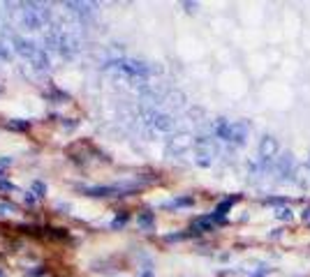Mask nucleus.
<instances>
[{
    "label": "nucleus",
    "instance_id": "1",
    "mask_svg": "<svg viewBox=\"0 0 310 277\" xmlns=\"http://www.w3.org/2000/svg\"><path fill=\"white\" fill-rule=\"evenodd\" d=\"M213 132L220 141L232 143L236 148H243L248 143L250 136V123L248 120H225L220 118L215 125H213Z\"/></svg>",
    "mask_w": 310,
    "mask_h": 277
},
{
    "label": "nucleus",
    "instance_id": "2",
    "mask_svg": "<svg viewBox=\"0 0 310 277\" xmlns=\"http://www.w3.org/2000/svg\"><path fill=\"white\" fill-rule=\"evenodd\" d=\"M106 67L109 69H116V72H121V74L130 76V79H151L153 74H160L162 67H153L144 60H137V58H128V56H121V58H111L106 60Z\"/></svg>",
    "mask_w": 310,
    "mask_h": 277
},
{
    "label": "nucleus",
    "instance_id": "3",
    "mask_svg": "<svg viewBox=\"0 0 310 277\" xmlns=\"http://www.w3.org/2000/svg\"><path fill=\"white\" fill-rule=\"evenodd\" d=\"M12 44H14V51L19 53V56H23V58L31 62L35 69H42V72H46V69L51 67V60H49V56L44 53V49H39L35 42H31V39H23L16 35L14 39H12Z\"/></svg>",
    "mask_w": 310,
    "mask_h": 277
},
{
    "label": "nucleus",
    "instance_id": "4",
    "mask_svg": "<svg viewBox=\"0 0 310 277\" xmlns=\"http://www.w3.org/2000/svg\"><path fill=\"white\" fill-rule=\"evenodd\" d=\"M19 21L28 30H42L49 21V7L39 2H21L19 5Z\"/></svg>",
    "mask_w": 310,
    "mask_h": 277
},
{
    "label": "nucleus",
    "instance_id": "5",
    "mask_svg": "<svg viewBox=\"0 0 310 277\" xmlns=\"http://www.w3.org/2000/svg\"><path fill=\"white\" fill-rule=\"evenodd\" d=\"M86 196L93 199H106V196H128L135 192V185H91V187H79Z\"/></svg>",
    "mask_w": 310,
    "mask_h": 277
},
{
    "label": "nucleus",
    "instance_id": "6",
    "mask_svg": "<svg viewBox=\"0 0 310 277\" xmlns=\"http://www.w3.org/2000/svg\"><path fill=\"white\" fill-rule=\"evenodd\" d=\"M276 173L280 176V183H296V159L294 155L285 150L280 153V157H276Z\"/></svg>",
    "mask_w": 310,
    "mask_h": 277
},
{
    "label": "nucleus",
    "instance_id": "7",
    "mask_svg": "<svg viewBox=\"0 0 310 277\" xmlns=\"http://www.w3.org/2000/svg\"><path fill=\"white\" fill-rule=\"evenodd\" d=\"M241 201V196H227V199H222V201L213 208V213L208 215V217L215 222V226L218 224H225L227 222V215H229V210L234 208V203H239Z\"/></svg>",
    "mask_w": 310,
    "mask_h": 277
},
{
    "label": "nucleus",
    "instance_id": "8",
    "mask_svg": "<svg viewBox=\"0 0 310 277\" xmlns=\"http://www.w3.org/2000/svg\"><path fill=\"white\" fill-rule=\"evenodd\" d=\"M280 153V143L273 134H266L262 136L259 141V159H276Z\"/></svg>",
    "mask_w": 310,
    "mask_h": 277
},
{
    "label": "nucleus",
    "instance_id": "9",
    "mask_svg": "<svg viewBox=\"0 0 310 277\" xmlns=\"http://www.w3.org/2000/svg\"><path fill=\"white\" fill-rule=\"evenodd\" d=\"M146 118H148V123H151L158 132H172V129H174V118H172V116H167V113L148 111V113H146Z\"/></svg>",
    "mask_w": 310,
    "mask_h": 277
},
{
    "label": "nucleus",
    "instance_id": "10",
    "mask_svg": "<svg viewBox=\"0 0 310 277\" xmlns=\"http://www.w3.org/2000/svg\"><path fill=\"white\" fill-rule=\"evenodd\" d=\"M213 229H215V222H213L208 215H204V217H197L195 222H192V229H190V231L199 236V233H211Z\"/></svg>",
    "mask_w": 310,
    "mask_h": 277
},
{
    "label": "nucleus",
    "instance_id": "11",
    "mask_svg": "<svg viewBox=\"0 0 310 277\" xmlns=\"http://www.w3.org/2000/svg\"><path fill=\"white\" fill-rule=\"evenodd\" d=\"M195 206V196H176L174 201L167 203V208H192Z\"/></svg>",
    "mask_w": 310,
    "mask_h": 277
},
{
    "label": "nucleus",
    "instance_id": "12",
    "mask_svg": "<svg viewBox=\"0 0 310 277\" xmlns=\"http://www.w3.org/2000/svg\"><path fill=\"white\" fill-rule=\"evenodd\" d=\"M137 222H139L141 229H153V226H155V213H148V210H146V213H141V215L137 217Z\"/></svg>",
    "mask_w": 310,
    "mask_h": 277
},
{
    "label": "nucleus",
    "instance_id": "13",
    "mask_svg": "<svg viewBox=\"0 0 310 277\" xmlns=\"http://www.w3.org/2000/svg\"><path fill=\"white\" fill-rule=\"evenodd\" d=\"M65 7H72V12L79 16H88L91 14V5H86V2H65Z\"/></svg>",
    "mask_w": 310,
    "mask_h": 277
},
{
    "label": "nucleus",
    "instance_id": "14",
    "mask_svg": "<svg viewBox=\"0 0 310 277\" xmlns=\"http://www.w3.org/2000/svg\"><path fill=\"white\" fill-rule=\"evenodd\" d=\"M276 219H280V222H292V219H294V210L289 208V206H282V208L276 210Z\"/></svg>",
    "mask_w": 310,
    "mask_h": 277
},
{
    "label": "nucleus",
    "instance_id": "15",
    "mask_svg": "<svg viewBox=\"0 0 310 277\" xmlns=\"http://www.w3.org/2000/svg\"><path fill=\"white\" fill-rule=\"evenodd\" d=\"M128 213H123V215H116L114 219H111V229H123V226L128 224Z\"/></svg>",
    "mask_w": 310,
    "mask_h": 277
},
{
    "label": "nucleus",
    "instance_id": "16",
    "mask_svg": "<svg viewBox=\"0 0 310 277\" xmlns=\"http://www.w3.org/2000/svg\"><path fill=\"white\" fill-rule=\"evenodd\" d=\"M264 203H266V206H276V208H282V206L287 203V199H282V196H266Z\"/></svg>",
    "mask_w": 310,
    "mask_h": 277
},
{
    "label": "nucleus",
    "instance_id": "17",
    "mask_svg": "<svg viewBox=\"0 0 310 277\" xmlns=\"http://www.w3.org/2000/svg\"><path fill=\"white\" fill-rule=\"evenodd\" d=\"M33 194H35V196H44L46 194V185H44V183L35 180V183H33Z\"/></svg>",
    "mask_w": 310,
    "mask_h": 277
},
{
    "label": "nucleus",
    "instance_id": "18",
    "mask_svg": "<svg viewBox=\"0 0 310 277\" xmlns=\"http://www.w3.org/2000/svg\"><path fill=\"white\" fill-rule=\"evenodd\" d=\"M12 129H28L31 127V123H7Z\"/></svg>",
    "mask_w": 310,
    "mask_h": 277
},
{
    "label": "nucleus",
    "instance_id": "19",
    "mask_svg": "<svg viewBox=\"0 0 310 277\" xmlns=\"http://www.w3.org/2000/svg\"><path fill=\"white\" fill-rule=\"evenodd\" d=\"M0 189H7V192H14V185H12V183H7V180H2L0 178Z\"/></svg>",
    "mask_w": 310,
    "mask_h": 277
},
{
    "label": "nucleus",
    "instance_id": "20",
    "mask_svg": "<svg viewBox=\"0 0 310 277\" xmlns=\"http://www.w3.org/2000/svg\"><path fill=\"white\" fill-rule=\"evenodd\" d=\"M183 7H185V12H197V2H183Z\"/></svg>",
    "mask_w": 310,
    "mask_h": 277
},
{
    "label": "nucleus",
    "instance_id": "21",
    "mask_svg": "<svg viewBox=\"0 0 310 277\" xmlns=\"http://www.w3.org/2000/svg\"><path fill=\"white\" fill-rule=\"evenodd\" d=\"M12 210H14L12 203H0V213H12Z\"/></svg>",
    "mask_w": 310,
    "mask_h": 277
},
{
    "label": "nucleus",
    "instance_id": "22",
    "mask_svg": "<svg viewBox=\"0 0 310 277\" xmlns=\"http://www.w3.org/2000/svg\"><path fill=\"white\" fill-rule=\"evenodd\" d=\"M280 236H282V229H273V233H269V240H276V238H280Z\"/></svg>",
    "mask_w": 310,
    "mask_h": 277
},
{
    "label": "nucleus",
    "instance_id": "23",
    "mask_svg": "<svg viewBox=\"0 0 310 277\" xmlns=\"http://www.w3.org/2000/svg\"><path fill=\"white\" fill-rule=\"evenodd\" d=\"M301 219H303V222H310V208H303Z\"/></svg>",
    "mask_w": 310,
    "mask_h": 277
},
{
    "label": "nucleus",
    "instance_id": "24",
    "mask_svg": "<svg viewBox=\"0 0 310 277\" xmlns=\"http://www.w3.org/2000/svg\"><path fill=\"white\" fill-rule=\"evenodd\" d=\"M0 58H5V60L9 58V51L7 49H2V44H0Z\"/></svg>",
    "mask_w": 310,
    "mask_h": 277
},
{
    "label": "nucleus",
    "instance_id": "25",
    "mask_svg": "<svg viewBox=\"0 0 310 277\" xmlns=\"http://www.w3.org/2000/svg\"><path fill=\"white\" fill-rule=\"evenodd\" d=\"M5 164H12V159H9V157H2V159H0V166H5Z\"/></svg>",
    "mask_w": 310,
    "mask_h": 277
},
{
    "label": "nucleus",
    "instance_id": "26",
    "mask_svg": "<svg viewBox=\"0 0 310 277\" xmlns=\"http://www.w3.org/2000/svg\"><path fill=\"white\" fill-rule=\"evenodd\" d=\"M250 277H264V270H259V273H255V275H250Z\"/></svg>",
    "mask_w": 310,
    "mask_h": 277
},
{
    "label": "nucleus",
    "instance_id": "27",
    "mask_svg": "<svg viewBox=\"0 0 310 277\" xmlns=\"http://www.w3.org/2000/svg\"><path fill=\"white\" fill-rule=\"evenodd\" d=\"M141 277H153V275H151V270H144V273H141Z\"/></svg>",
    "mask_w": 310,
    "mask_h": 277
},
{
    "label": "nucleus",
    "instance_id": "28",
    "mask_svg": "<svg viewBox=\"0 0 310 277\" xmlns=\"http://www.w3.org/2000/svg\"><path fill=\"white\" fill-rule=\"evenodd\" d=\"M0 277H5V273H2V270H0Z\"/></svg>",
    "mask_w": 310,
    "mask_h": 277
},
{
    "label": "nucleus",
    "instance_id": "29",
    "mask_svg": "<svg viewBox=\"0 0 310 277\" xmlns=\"http://www.w3.org/2000/svg\"><path fill=\"white\" fill-rule=\"evenodd\" d=\"M308 169H310V157H308Z\"/></svg>",
    "mask_w": 310,
    "mask_h": 277
}]
</instances>
